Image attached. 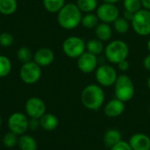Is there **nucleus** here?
<instances>
[{
	"label": "nucleus",
	"instance_id": "8",
	"mask_svg": "<svg viewBox=\"0 0 150 150\" xmlns=\"http://www.w3.org/2000/svg\"><path fill=\"white\" fill-rule=\"evenodd\" d=\"M21 80L25 84H34L38 82L41 77V67L34 61L24 63L19 70Z\"/></svg>",
	"mask_w": 150,
	"mask_h": 150
},
{
	"label": "nucleus",
	"instance_id": "24",
	"mask_svg": "<svg viewBox=\"0 0 150 150\" xmlns=\"http://www.w3.org/2000/svg\"><path fill=\"white\" fill-rule=\"evenodd\" d=\"M112 25L114 30L121 34L127 33L131 26L130 21L128 19H127L125 17H120V16L112 23Z\"/></svg>",
	"mask_w": 150,
	"mask_h": 150
},
{
	"label": "nucleus",
	"instance_id": "7",
	"mask_svg": "<svg viewBox=\"0 0 150 150\" xmlns=\"http://www.w3.org/2000/svg\"><path fill=\"white\" fill-rule=\"evenodd\" d=\"M62 51L70 58H78L86 51V42L79 36H69L62 42Z\"/></svg>",
	"mask_w": 150,
	"mask_h": 150
},
{
	"label": "nucleus",
	"instance_id": "26",
	"mask_svg": "<svg viewBox=\"0 0 150 150\" xmlns=\"http://www.w3.org/2000/svg\"><path fill=\"white\" fill-rule=\"evenodd\" d=\"M12 65L10 58L4 55H0V78L6 77L10 74Z\"/></svg>",
	"mask_w": 150,
	"mask_h": 150
},
{
	"label": "nucleus",
	"instance_id": "30",
	"mask_svg": "<svg viewBox=\"0 0 150 150\" xmlns=\"http://www.w3.org/2000/svg\"><path fill=\"white\" fill-rule=\"evenodd\" d=\"M14 42V36L8 32L0 33V45L2 47H10Z\"/></svg>",
	"mask_w": 150,
	"mask_h": 150
},
{
	"label": "nucleus",
	"instance_id": "35",
	"mask_svg": "<svg viewBox=\"0 0 150 150\" xmlns=\"http://www.w3.org/2000/svg\"><path fill=\"white\" fill-rule=\"evenodd\" d=\"M142 8L150 11V0H141Z\"/></svg>",
	"mask_w": 150,
	"mask_h": 150
},
{
	"label": "nucleus",
	"instance_id": "2",
	"mask_svg": "<svg viewBox=\"0 0 150 150\" xmlns=\"http://www.w3.org/2000/svg\"><path fill=\"white\" fill-rule=\"evenodd\" d=\"M105 99L104 89L98 84H89L81 93V102L83 105L91 111H98L104 104Z\"/></svg>",
	"mask_w": 150,
	"mask_h": 150
},
{
	"label": "nucleus",
	"instance_id": "17",
	"mask_svg": "<svg viewBox=\"0 0 150 150\" xmlns=\"http://www.w3.org/2000/svg\"><path fill=\"white\" fill-rule=\"evenodd\" d=\"M40 126L46 131H54L57 128L59 125V120L52 113H45L40 118Z\"/></svg>",
	"mask_w": 150,
	"mask_h": 150
},
{
	"label": "nucleus",
	"instance_id": "31",
	"mask_svg": "<svg viewBox=\"0 0 150 150\" xmlns=\"http://www.w3.org/2000/svg\"><path fill=\"white\" fill-rule=\"evenodd\" d=\"M110 150H133L131 146L129 145V143L120 141L119 143H117L116 145H114L113 147H112Z\"/></svg>",
	"mask_w": 150,
	"mask_h": 150
},
{
	"label": "nucleus",
	"instance_id": "18",
	"mask_svg": "<svg viewBox=\"0 0 150 150\" xmlns=\"http://www.w3.org/2000/svg\"><path fill=\"white\" fill-rule=\"evenodd\" d=\"M121 141V134L116 129H110L104 135V144L106 148L111 149Z\"/></svg>",
	"mask_w": 150,
	"mask_h": 150
},
{
	"label": "nucleus",
	"instance_id": "38",
	"mask_svg": "<svg viewBox=\"0 0 150 150\" xmlns=\"http://www.w3.org/2000/svg\"><path fill=\"white\" fill-rule=\"evenodd\" d=\"M147 86H148V88L150 89V75L149 76L148 80H147Z\"/></svg>",
	"mask_w": 150,
	"mask_h": 150
},
{
	"label": "nucleus",
	"instance_id": "29",
	"mask_svg": "<svg viewBox=\"0 0 150 150\" xmlns=\"http://www.w3.org/2000/svg\"><path fill=\"white\" fill-rule=\"evenodd\" d=\"M18 139L17 137V134L13 133L12 132H10L6 133L3 139V143L6 148H13L18 144Z\"/></svg>",
	"mask_w": 150,
	"mask_h": 150
},
{
	"label": "nucleus",
	"instance_id": "21",
	"mask_svg": "<svg viewBox=\"0 0 150 150\" xmlns=\"http://www.w3.org/2000/svg\"><path fill=\"white\" fill-rule=\"evenodd\" d=\"M18 9L17 0H0V13L3 15H11Z\"/></svg>",
	"mask_w": 150,
	"mask_h": 150
},
{
	"label": "nucleus",
	"instance_id": "36",
	"mask_svg": "<svg viewBox=\"0 0 150 150\" xmlns=\"http://www.w3.org/2000/svg\"><path fill=\"white\" fill-rule=\"evenodd\" d=\"M103 3H108V4H117L120 0H102Z\"/></svg>",
	"mask_w": 150,
	"mask_h": 150
},
{
	"label": "nucleus",
	"instance_id": "10",
	"mask_svg": "<svg viewBox=\"0 0 150 150\" xmlns=\"http://www.w3.org/2000/svg\"><path fill=\"white\" fill-rule=\"evenodd\" d=\"M8 126L11 132L17 135H23L29 128V121L26 116L21 112L11 114L8 119Z\"/></svg>",
	"mask_w": 150,
	"mask_h": 150
},
{
	"label": "nucleus",
	"instance_id": "14",
	"mask_svg": "<svg viewBox=\"0 0 150 150\" xmlns=\"http://www.w3.org/2000/svg\"><path fill=\"white\" fill-rule=\"evenodd\" d=\"M125 109H126L125 103L120 101L118 98H114L109 101L105 104L104 112L105 116L109 118H117L123 114V112L125 111Z\"/></svg>",
	"mask_w": 150,
	"mask_h": 150
},
{
	"label": "nucleus",
	"instance_id": "22",
	"mask_svg": "<svg viewBox=\"0 0 150 150\" xmlns=\"http://www.w3.org/2000/svg\"><path fill=\"white\" fill-rule=\"evenodd\" d=\"M76 4L82 12L88 13L94 12L97 10L98 6V0H76Z\"/></svg>",
	"mask_w": 150,
	"mask_h": 150
},
{
	"label": "nucleus",
	"instance_id": "3",
	"mask_svg": "<svg viewBox=\"0 0 150 150\" xmlns=\"http://www.w3.org/2000/svg\"><path fill=\"white\" fill-rule=\"evenodd\" d=\"M106 60L113 65H117L124 59H127L129 56V46L122 40H113L105 46L104 50Z\"/></svg>",
	"mask_w": 150,
	"mask_h": 150
},
{
	"label": "nucleus",
	"instance_id": "9",
	"mask_svg": "<svg viewBox=\"0 0 150 150\" xmlns=\"http://www.w3.org/2000/svg\"><path fill=\"white\" fill-rule=\"evenodd\" d=\"M96 14L98 15L100 22L112 24L120 17V10L116 4L102 3L98 6Z\"/></svg>",
	"mask_w": 150,
	"mask_h": 150
},
{
	"label": "nucleus",
	"instance_id": "25",
	"mask_svg": "<svg viewBox=\"0 0 150 150\" xmlns=\"http://www.w3.org/2000/svg\"><path fill=\"white\" fill-rule=\"evenodd\" d=\"M64 4L65 0H43L44 8L51 13H57Z\"/></svg>",
	"mask_w": 150,
	"mask_h": 150
},
{
	"label": "nucleus",
	"instance_id": "23",
	"mask_svg": "<svg viewBox=\"0 0 150 150\" xmlns=\"http://www.w3.org/2000/svg\"><path fill=\"white\" fill-rule=\"evenodd\" d=\"M18 144L20 150H37V142L30 135H22Z\"/></svg>",
	"mask_w": 150,
	"mask_h": 150
},
{
	"label": "nucleus",
	"instance_id": "20",
	"mask_svg": "<svg viewBox=\"0 0 150 150\" xmlns=\"http://www.w3.org/2000/svg\"><path fill=\"white\" fill-rule=\"evenodd\" d=\"M100 22L98 15L94 12H88L83 15L81 25L86 29H95V27Z\"/></svg>",
	"mask_w": 150,
	"mask_h": 150
},
{
	"label": "nucleus",
	"instance_id": "39",
	"mask_svg": "<svg viewBox=\"0 0 150 150\" xmlns=\"http://www.w3.org/2000/svg\"><path fill=\"white\" fill-rule=\"evenodd\" d=\"M2 123H3V120H2V118H1V116H0V126H1V125H2Z\"/></svg>",
	"mask_w": 150,
	"mask_h": 150
},
{
	"label": "nucleus",
	"instance_id": "33",
	"mask_svg": "<svg viewBox=\"0 0 150 150\" xmlns=\"http://www.w3.org/2000/svg\"><path fill=\"white\" fill-rule=\"evenodd\" d=\"M39 126H40V119L38 118H32V120L29 122V127L32 130H36Z\"/></svg>",
	"mask_w": 150,
	"mask_h": 150
},
{
	"label": "nucleus",
	"instance_id": "27",
	"mask_svg": "<svg viewBox=\"0 0 150 150\" xmlns=\"http://www.w3.org/2000/svg\"><path fill=\"white\" fill-rule=\"evenodd\" d=\"M17 57L22 64H24V63L32 61V58H33V55L32 53V50L29 48L23 46L18 50Z\"/></svg>",
	"mask_w": 150,
	"mask_h": 150
},
{
	"label": "nucleus",
	"instance_id": "13",
	"mask_svg": "<svg viewBox=\"0 0 150 150\" xmlns=\"http://www.w3.org/2000/svg\"><path fill=\"white\" fill-rule=\"evenodd\" d=\"M54 60V53L49 48H40L33 55V61L40 67L50 65Z\"/></svg>",
	"mask_w": 150,
	"mask_h": 150
},
{
	"label": "nucleus",
	"instance_id": "16",
	"mask_svg": "<svg viewBox=\"0 0 150 150\" xmlns=\"http://www.w3.org/2000/svg\"><path fill=\"white\" fill-rule=\"evenodd\" d=\"M95 34L98 39L103 42H109L112 36V28L110 24L105 22H99L95 27Z\"/></svg>",
	"mask_w": 150,
	"mask_h": 150
},
{
	"label": "nucleus",
	"instance_id": "6",
	"mask_svg": "<svg viewBox=\"0 0 150 150\" xmlns=\"http://www.w3.org/2000/svg\"><path fill=\"white\" fill-rule=\"evenodd\" d=\"M118 76L119 75L115 67L108 64L98 65L95 71L96 80L102 88H109L113 86Z\"/></svg>",
	"mask_w": 150,
	"mask_h": 150
},
{
	"label": "nucleus",
	"instance_id": "5",
	"mask_svg": "<svg viewBox=\"0 0 150 150\" xmlns=\"http://www.w3.org/2000/svg\"><path fill=\"white\" fill-rule=\"evenodd\" d=\"M131 27L138 35H150V11L142 8L134 13L131 19Z\"/></svg>",
	"mask_w": 150,
	"mask_h": 150
},
{
	"label": "nucleus",
	"instance_id": "1",
	"mask_svg": "<svg viewBox=\"0 0 150 150\" xmlns=\"http://www.w3.org/2000/svg\"><path fill=\"white\" fill-rule=\"evenodd\" d=\"M83 12L76 4L69 3L57 12V21L61 27L66 30H72L81 24Z\"/></svg>",
	"mask_w": 150,
	"mask_h": 150
},
{
	"label": "nucleus",
	"instance_id": "19",
	"mask_svg": "<svg viewBox=\"0 0 150 150\" xmlns=\"http://www.w3.org/2000/svg\"><path fill=\"white\" fill-rule=\"evenodd\" d=\"M86 50L96 55V56H98V55L104 53V50H105L104 42L102 41H100L99 39H98L97 37L90 39L86 42Z\"/></svg>",
	"mask_w": 150,
	"mask_h": 150
},
{
	"label": "nucleus",
	"instance_id": "37",
	"mask_svg": "<svg viewBox=\"0 0 150 150\" xmlns=\"http://www.w3.org/2000/svg\"><path fill=\"white\" fill-rule=\"evenodd\" d=\"M147 48H148V50L150 53V38L148 40V42H147Z\"/></svg>",
	"mask_w": 150,
	"mask_h": 150
},
{
	"label": "nucleus",
	"instance_id": "28",
	"mask_svg": "<svg viewBox=\"0 0 150 150\" xmlns=\"http://www.w3.org/2000/svg\"><path fill=\"white\" fill-rule=\"evenodd\" d=\"M123 6L125 11L132 13H135L142 8L141 0H124Z\"/></svg>",
	"mask_w": 150,
	"mask_h": 150
},
{
	"label": "nucleus",
	"instance_id": "34",
	"mask_svg": "<svg viewBox=\"0 0 150 150\" xmlns=\"http://www.w3.org/2000/svg\"><path fill=\"white\" fill-rule=\"evenodd\" d=\"M142 65H143L144 68H145L147 71L150 72V53L144 57L143 62H142Z\"/></svg>",
	"mask_w": 150,
	"mask_h": 150
},
{
	"label": "nucleus",
	"instance_id": "12",
	"mask_svg": "<svg viewBox=\"0 0 150 150\" xmlns=\"http://www.w3.org/2000/svg\"><path fill=\"white\" fill-rule=\"evenodd\" d=\"M25 110L30 118L40 119L46 113V104L40 98L33 96L26 101Z\"/></svg>",
	"mask_w": 150,
	"mask_h": 150
},
{
	"label": "nucleus",
	"instance_id": "32",
	"mask_svg": "<svg viewBox=\"0 0 150 150\" xmlns=\"http://www.w3.org/2000/svg\"><path fill=\"white\" fill-rule=\"evenodd\" d=\"M117 65H118V69L122 72H127L130 68V63L128 62L127 59H124V60L120 61V63L117 64Z\"/></svg>",
	"mask_w": 150,
	"mask_h": 150
},
{
	"label": "nucleus",
	"instance_id": "11",
	"mask_svg": "<svg viewBox=\"0 0 150 150\" xmlns=\"http://www.w3.org/2000/svg\"><path fill=\"white\" fill-rule=\"evenodd\" d=\"M98 66V57L87 50L77 58V67L83 73H91L96 71Z\"/></svg>",
	"mask_w": 150,
	"mask_h": 150
},
{
	"label": "nucleus",
	"instance_id": "40",
	"mask_svg": "<svg viewBox=\"0 0 150 150\" xmlns=\"http://www.w3.org/2000/svg\"><path fill=\"white\" fill-rule=\"evenodd\" d=\"M149 115H150V107H149Z\"/></svg>",
	"mask_w": 150,
	"mask_h": 150
},
{
	"label": "nucleus",
	"instance_id": "15",
	"mask_svg": "<svg viewBox=\"0 0 150 150\" xmlns=\"http://www.w3.org/2000/svg\"><path fill=\"white\" fill-rule=\"evenodd\" d=\"M133 150H150V138L143 133H135L129 140Z\"/></svg>",
	"mask_w": 150,
	"mask_h": 150
},
{
	"label": "nucleus",
	"instance_id": "4",
	"mask_svg": "<svg viewBox=\"0 0 150 150\" xmlns=\"http://www.w3.org/2000/svg\"><path fill=\"white\" fill-rule=\"evenodd\" d=\"M113 87L116 98L124 103L131 101L134 96L135 87L132 78L127 74L123 73L119 75Z\"/></svg>",
	"mask_w": 150,
	"mask_h": 150
}]
</instances>
